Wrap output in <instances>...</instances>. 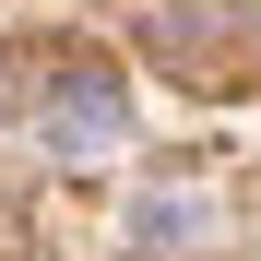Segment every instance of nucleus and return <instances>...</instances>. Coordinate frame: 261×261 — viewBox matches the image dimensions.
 <instances>
[{
  "label": "nucleus",
  "instance_id": "obj_1",
  "mask_svg": "<svg viewBox=\"0 0 261 261\" xmlns=\"http://www.w3.org/2000/svg\"><path fill=\"white\" fill-rule=\"evenodd\" d=\"M48 130H60V154H119V71L107 60H71L60 71V95H48Z\"/></svg>",
  "mask_w": 261,
  "mask_h": 261
},
{
  "label": "nucleus",
  "instance_id": "obj_2",
  "mask_svg": "<svg viewBox=\"0 0 261 261\" xmlns=\"http://www.w3.org/2000/svg\"><path fill=\"white\" fill-rule=\"evenodd\" d=\"M143 249H214V202H190V190L143 202Z\"/></svg>",
  "mask_w": 261,
  "mask_h": 261
}]
</instances>
